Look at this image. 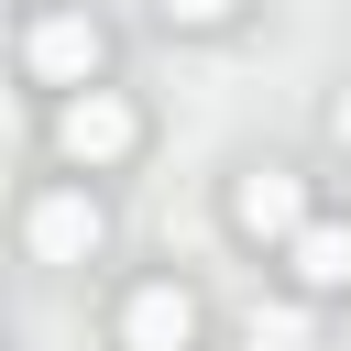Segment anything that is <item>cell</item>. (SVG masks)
<instances>
[{"mask_svg":"<svg viewBox=\"0 0 351 351\" xmlns=\"http://www.w3.org/2000/svg\"><path fill=\"white\" fill-rule=\"evenodd\" d=\"M132 143H143V110H132L121 88H77V99H55V154H66V165L99 176V165H121Z\"/></svg>","mask_w":351,"mask_h":351,"instance_id":"1","label":"cell"},{"mask_svg":"<svg viewBox=\"0 0 351 351\" xmlns=\"http://www.w3.org/2000/svg\"><path fill=\"white\" fill-rule=\"evenodd\" d=\"M22 66H33L44 88H66V99L99 88V22H88V11H44V22L22 33Z\"/></svg>","mask_w":351,"mask_h":351,"instance_id":"2","label":"cell"},{"mask_svg":"<svg viewBox=\"0 0 351 351\" xmlns=\"http://www.w3.org/2000/svg\"><path fill=\"white\" fill-rule=\"evenodd\" d=\"M99 230H110V219H99V197H88V186H44V197L22 208L33 263H88V252H99Z\"/></svg>","mask_w":351,"mask_h":351,"instance_id":"3","label":"cell"},{"mask_svg":"<svg viewBox=\"0 0 351 351\" xmlns=\"http://www.w3.org/2000/svg\"><path fill=\"white\" fill-rule=\"evenodd\" d=\"M230 219H241L252 241H296V230H307V186H296L285 165H263V176L230 186Z\"/></svg>","mask_w":351,"mask_h":351,"instance_id":"4","label":"cell"},{"mask_svg":"<svg viewBox=\"0 0 351 351\" xmlns=\"http://www.w3.org/2000/svg\"><path fill=\"white\" fill-rule=\"evenodd\" d=\"M121 340H132V351H186V340H197V296H186V285H132Z\"/></svg>","mask_w":351,"mask_h":351,"instance_id":"5","label":"cell"},{"mask_svg":"<svg viewBox=\"0 0 351 351\" xmlns=\"http://www.w3.org/2000/svg\"><path fill=\"white\" fill-rule=\"evenodd\" d=\"M285 252H296V285H318V296H329V285H351V230H340V219H307Z\"/></svg>","mask_w":351,"mask_h":351,"instance_id":"6","label":"cell"},{"mask_svg":"<svg viewBox=\"0 0 351 351\" xmlns=\"http://www.w3.org/2000/svg\"><path fill=\"white\" fill-rule=\"evenodd\" d=\"M154 11H165V22H186V33H208V22H230L241 0H154Z\"/></svg>","mask_w":351,"mask_h":351,"instance_id":"7","label":"cell"},{"mask_svg":"<svg viewBox=\"0 0 351 351\" xmlns=\"http://www.w3.org/2000/svg\"><path fill=\"white\" fill-rule=\"evenodd\" d=\"M329 132H340V154H351V88H340V110H329Z\"/></svg>","mask_w":351,"mask_h":351,"instance_id":"8","label":"cell"}]
</instances>
